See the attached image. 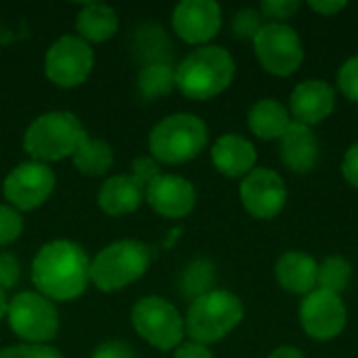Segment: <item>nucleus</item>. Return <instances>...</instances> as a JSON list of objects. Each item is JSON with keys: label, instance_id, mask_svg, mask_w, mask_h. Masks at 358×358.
<instances>
[{"label": "nucleus", "instance_id": "nucleus-1", "mask_svg": "<svg viewBox=\"0 0 358 358\" xmlns=\"http://www.w3.org/2000/svg\"><path fill=\"white\" fill-rule=\"evenodd\" d=\"M31 279L46 298L73 300L86 289L90 279L88 256L71 241H52L38 252L31 266Z\"/></svg>", "mask_w": 358, "mask_h": 358}, {"label": "nucleus", "instance_id": "nucleus-2", "mask_svg": "<svg viewBox=\"0 0 358 358\" xmlns=\"http://www.w3.org/2000/svg\"><path fill=\"white\" fill-rule=\"evenodd\" d=\"M235 76V61L222 46H203L193 50L176 67L178 90L197 101L212 99L229 88Z\"/></svg>", "mask_w": 358, "mask_h": 358}, {"label": "nucleus", "instance_id": "nucleus-3", "mask_svg": "<svg viewBox=\"0 0 358 358\" xmlns=\"http://www.w3.org/2000/svg\"><path fill=\"white\" fill-rule=\"evenodd\" d=\"M243 319L241 300L224 289L206 292L195 298L187 315V334L197 344H214L227 338Z\"/></svg>", "mask_w": 358, "mask_h": 358}, {"label": "nucleus", "instance_id": "nucleus-4", "mask_svg": "<svg viewBox=\"0 0 358 358\" xmlns=\"http://www.w3.org/2000/svg\"><path fill=\"white\" fill-rule=\"evenodd\" d=\"M80 120L69 111H50L31 122L23 136L25 151L44 162H59L67 155H73L80 138L84 136Z\"/></svg>", "mask_w": 358, "mask_h": 358}, {"label": "nucleus", "instance_id": "nucleus-5", "mask_svg": "<svg viewBox=\"0 0 358 358\" xmlns=\"http://www.w3.org/2000/svg\"><path fill=\"white\" fill-rule=\"evenodd\" d=\"M208 145V128L193 113H174L162 120L151 136L149 147L157 162L185 164L197 157Z\"/></svg>", "mask_w": 358, "mask_h": 358}, {"label": "nucleus", "instance_id": "nucleus-6", "mask_svg": "<svg viewBox=\"0 0 358 358\" xmlns=\"http://www.w3.org/2000/svg\"><path fill=\"white\" fill-rule=\"evenodd\" d=\"M151 252L145 243L124 239L105 248L90 264V279L103 292H115L141 279L149 266Z\"/></svg>", "mask_w": 358, "mask_h": 358}, {"label": "nucleus", "instance_id": "nucleus-7", "mask_svg": "<svg viewBox=\"0 0 358 358\" xmlns=\"http://www.w3.org/2000/svg\"><path fill=\"white\" fill-rule=\"evenodd\" d=\"M254 50L260 65L281 78L296 73L304 61L300 36L285 23H266L254 38Z\"/></svg>", "mask_w": 358, "mask_h": 358}, {"label": "nucleus", "instance_id": "nucleus-8", "mask_svg": "<svg viewBox=\"0 0 358 358\" xmlns=\"http://www.w3.org/2000/svg\"><path fill=\"white\" fill-rule=\"evenodd\" d=\"M132 325L138 336L159 350H172L180 344L185 323L178 310L164 298H143L132 308Z\"/></svg>", "mask_w": 358, "mask_h": 358}, {"label": "nucleus", "instance_id": "nucleus-9", "mask_svg": "<svg viewBox=\"0 0 358 358\" xmlns=\"http://www.w3.org/2000/svg\"><path fill=\"white\" fill-rule=\"evenodd\" d=\"M6 315H8L10 329L21 340L31 344L48 342L59 331L57 308L50 304L48 298L34 292H23L15 296L13 302L8 304Z\"/></svg>", "mask_w": 358, "mask_h": 358}, {"label": "nucleus", "instance_id": "nucleus-10", "mask_svg": "<svg viewBox=\"0 0 358 358\" xmlns=\"http://www.w3.org/2000/svg\"><path fill=\"white\" fill-rule=\"evenodd\" d=\"M94 63L92 48L80 36L59 38L46 52L44 71L50 82L63 88L82 84Z\"/></svg>", "mask_w": 358, "mask_h": 358}, {"label": "nucleus", "instance_id": "nucleus-11", "mask_svg": "<svg viewBox=\"0 0 358 358\" xmlns=\"http://www.w3.org/2000/svg\"><path fill=\"white\" fill-rule=\"evenodd\" d=\"M300 321L304 331L319 342L338 338L346 327V306L338 294L313 289L300 304Z\"/></svg>", "mask_w": 358, "mask_h": 358}, {"label": "nucleus", "instance_id": "nucleus-12", "mask_svg": "<svg viewBox=\"0 0 358 358\" xmlns=\"http://www.w3.org/2000/svg\"><path fill=\"white\" fill-rule=\"evenodd\" d=\"M243 208L260 220L275 218L287 201V189L283 178L268 168H254L239 187Z\"/></svg>", "mask_w": 358, "mask_h": 358}, {"label": "nucleus", "instance_id": "nucleus-13", "mask_svg": "<svg viewBox=\"0 0 358 358\" xmlns=\"http://www.w3.org/2000/svg\"><path fill=\"white\" fill-rule=\"evenodd\" d=\"M55 189V172L40 162L17 166L4 180V197L19 210L42 206Z\"/></svg>", "mask_w": 358, "mask_h": 358}, {"label": "nucleus", "instance_id": "nucleus-14", "mask_svg": "<svg viewBox=\"0 0 358 358\" xmlns=\"http://www.w3.org/2000/svg\"><path fill=\"white\" fill-rule=\"evenodd\" d=\"M220 23V6L214 0H185L172 15L176 34L189 44H203L212 40L218 34Z\"/></svg>", "mask_w": 358, "mask_h": 358}, {"label": "nucleus", "instance_id": "nucleus-15", "mask_svg": "<svg viewBox=\"0 0 358 358\" xmlns=\"http://www.w3.org/2000/svg\"><path fill=\"white\" fill-rule=\"evenodd\" d=\"M145 195L149 206L166 218H182L195 206L193 185L174 174H162L147 187Z\"/></svg>", "mask_w": 358, "mask_h": 358}, {"label": "nucleus", "instance_id": "nucleus-16", "mask_svg": "<svg viewBox=\"0 0 358 358\" xmlns=\"http://www.w3.org/2000/svg\"><path fill=\"white\" fill-rule=\"evenodd\" d=\"M289 107H292L296 122L304 126H315L334 113L336 92L323 80H308L294 88Z\"/></svg>", "mask_w": 358, "mask_h": 358}, {"label": "nucleus", "instance_id": "nucleus-17", "mask_svg": "<svg viewBox=\"0 0 358 358\" xmlns=\"http://www.w3.org/2000/svg\"><path fill=\"white\" fill-rule=\"evenodd\" d=\"M281 159L283 164L298 174L310 172L319 162V143L310 126L292 122L285 134L281 136Z\"/></svg>", "mask_w": 358, "mask_h": 358}, {"label": "nucleus", "instance_id": "nucleus-18", "mask_svg": "<svg viewBox=\"0 0 358 358\" xmlns=\"http://www.w3.org/2000/svg\"><path fill=\"white\" fill-rule=\"evenodd\" d=\"M212 162L229 178L248 176L256 166V147L239 134H224L212 147Z\"/></svg>", "mask_w": 358, "mask_h": 358}, {"label": "nucleus", "instance_id": "nucleus-19", "mask_svg": "<svg viewBox=\"0 0 358 358\" xmlns=\"http://www.w3.org/2000/svg\"><path fill=\"white\" fill-rule=\"evenodd\" d=\"M277 281L292 294H310L317 289L319 264L304 252H285L275 266Z\"/></svg>", "mask_w": 358, "mask_h": 358}, {"label": "nucleus", "instance_id": "nucleus-20", "mask_svg": "<svg viewBox=\"0 0 358 358\" xmlns=\"http://www.w3.org/2000/svg\"><path fill=\"white\" fill-rule=\"evenodd\" d=\"M145 189L132 178V176H113L109 178L101 191H99V206L103 212L111 214V216H120V214H130L134 212L141 201H143Z\"/></svg>", "mask_w": 358, "mask_h": 358}, {"label": "nucleus", "instance_id": "nucleus-21", "mask_svg": "<svg viewBox=\"0 0 358 358\" xmlns=\"http://www.w3.org/2000/svg\"><path fill=\"white\" fill-rule=\"evenodd\" d=\"M248 124H250V130L258 138L275 141V138H281L285 134V130L292 124V117H289V111L279 101L264 99V101H258L250 109Z\"/></svg>", "mask_w": 358, "mask_h": 358}, {"label": "nucleus", "instance_id": "nucleus-22", "mask_svg": "<svg viewBox=\"0 0 358 358\" xmlns=\"http://www.w3.org/2000/svg\"><path fill=\"white\" fill-rule=\"evenodd\" d=\"M76 27H78V34L84 42L86 40L105 42L117 29V15L111 6L92 2V4L82 6V10L78 13Z\"/></svg>", "mask_w": 358, "mask_h": 358}, {"label": "nucleus", "instance_id": "nucleus-23", "mask_svg": "<svg viewBox=\"0 0 358 358\" xmlns=\"http://www.w3.org/2000/svg\"><path fill=\"white\" fill-rule=\"evenodd\" d=\"M73 164L82 174L88 176H101L105 174L111 164H113V151L105 141H96L90 138L88 134H84L73 151Z\"/></svg>", "mask_w": 358, "mask_h": 358}, {"label": "nucleus", "instance_id": "nucleus-24", "mask_svg": "<svg viewBox=\"0 0 358 358\" xmlns=\"http://www.w3.org/2000/svg\"><path fill=\"white\" fill-rule=\"evenodd\" d=\"M176 86V71L168 63H149L138 73V90L145 99L168 94Z\"/></svg>", "mask_w": 358, "mask_h": 358}, {"label": "nucleus", "instance_id": "nucleus-25", "mask_svg": "<svg viewBox=\"0 0 358 358\" xmlns=\"http://www.w3.org/2000/svg\"><path fill=\"white\" fill-rule=\"evenodd\" d=\"M350 279H352V264L342 256H329L319 264V275H317L319 289L340 296L348 287Z\"/></svg>", "mask_w": 358, "mask_h": 358}, {"label": "nucleus", "instance_id": "nucleus-26", "mask_svg": "<svg viewBox=\"0 0 358 358\" xmlns=\"http://www.w3.org/2000/svg\"><path fill=\"white\" fill-rule=\"evenodd\" d=\"M212 277H214L212 264L206 260H197L187 268V273L182 277V289L187 294H197V298H199L206 294V287L212 283Z\"/></svg>", "mask_w": 358, "mask_h": 358}, {"label": "nucleus", "instance_id": "nucleus-27", "mask_svg": "<svg viewBox=\"0 0 358 358\" xmlns=\"http://www.w3.org/2000/svg\"><path fill=\"white\" fill-rule=\"evenodd\" d=\"M262 27H264L262 13L254 8H243L233 19V31L237 34V38H243V40H254Z\"/></svg>", "mask_w": 358, "mask_h": 358}, {"label": "nucleus", "instance_id": "nucleus-28", "mask_svg": "<svg viewBox=\"0 0 358 358\" xmlns=\"http://www.w3.org/2000/svg\"><path fill=\"white\" fill-rule=\"evenodd\" d=\"M23 231V220L21 216L8 208V206H0V245L13 243Z\"/></svg>", "mask_w": 358, "mask_h": 358}, {"label": "nucleus", "instance_id": "nucleus-29", "mask_svg": "<svg viewBox=\"0 0 358 358\" xmlns=\"http://www.w3.org/2000/svg\"><path fill=\"white\" fill-rule=\"evenodd\" d=\"M338 86L350 101L358 103V57L348 59L338 71Z\"/></svg>", "mask_w": 358, "mask_h": 358}, {"label": "nucleus", "instance_id": "nucleus-30", "mask_svg": "<svg viewBox=\"0 0 358 358\" xmlns=\"http://www.w3.org/2000/svg\"><path fill=\"white\" fill-rule=\"evenodd\" d=\"M300 8L298 0H266L260 4V13L268 19H273V23H281L289 17H294V13Z\"/></svg>", "mask_w": 358, "mask_h": 358}, {"label": "nucleus", "instance_id": "nucleus-31", "mask_svg": "<svg viewBox=\"0 0 358 358\" xmlns=\"http://www.w3.org/2000/svg\"><path fill=\"white\" fill-rule=\"evenodd\" d=\"M0 358H63L59 350L40 346V344H23V346H10L0 350Z\"/></svg>", "mask_w": 358, "mask_h": 358}, {"label": "nucleus", "instance_id": "nucleus-32", "mask_svg": "<svg viewBox=\"0 0 358 358\" xmlns=\"http://www.w3.org/2000/svg\"><path fill=\"white\" fill-rule=\"evenodd\" d=\"M130 176L147 191V187H149L153 180H157V178L162 176V172H159L157 162H153L151 157H138V159L132 162V174H130Z\"/></svg>", "mask_w": 358, "mask_h": 358}, {"label": "nucleus", "instance_id": "nucleus-33", "mask_svg": "<svg viewBox=\"0 0 358 358\" xmlns=\"http://www.w3.org/2000/svg\"><path fill=\"white\" fill-rule=\"evenodd\" d=\"M19 279V262L6 254V252H0V287L4 289H10Z\"/></svg>", "mask_w": 358, "mask_h": 358}, {"label": "nucleus", "instance_id": "nucleus-34", "mask_svg": "<svg viewBox=\"0 0 358 358\" xmlns=\"http://www.w3.org/2000/svg\"><path fill=\"white\" fill-rule=\"evenodd\" d=\"M92 358H134V355L126 342H105L94 350Z\"/></svg>", "mask_w": 358, "mask_h": 358}, {"label": "nucleus", "instance_id": "nucleus-35", "mask_svg": "<svg viewBox=\"0 0 358 358\" xmlns=\"http://www.w3.org/2000/svg\"><path fill=\"white\" fill-rule=\"evenodd\" d=\"M342 174L355 189H358V143L348 149V153L342 162Z\"/></svg>", "mask_w": 358, "mask_h": 358}, {"label": "nucleus", "instance_id": "nucleus-36", "mask_svg": "<svg viewBox=\"0 0 358 358\" xmlns=\"http://www.w3.org/2000/svg\"><path fill=\"white\" fill-rule=\"evenodd\" d=\"M174 358H214L212 352L203 346V344H197V342H189V344H182Z\"/></svg>", "mask_w": 358, "mask_h": 358}, {"label": "nucleus", "instance_id": "nucleus-37", "mask_svg": "<svg viewBox=\"0 0 358 358\" xmlns=\"http://www.w3.org/2000/svg\"><path fill=\"white\" fill-rule=\"evenodd\" d=\"M308 8L310 10H315V13H319V15H323V17H331V15H336V13H340L342 8H346V2H325V0H313V2H308Z\"/></svg>", "mask_w": 358, "mask_h": 358}, {"label": "nucleus", "instance_id": "nucleus-38", "mask_svg": "<svg viewBox=\"0 0 358 358\" xmlns=\"http://www.w3.org/2000/svg\"><path fill=\"white\" fill-rule=\"evenodd\" d=\"M268 358H306L298 348H292V346H281V348H277L273 355Z\"/></svg>", "mask_w": 358, "mask_h": 358}, {"label": "nucleus", "instance_id": "nucleus-39", "mask_svg": "<svg viewBox=\"0 0 358 358\" xmlns=\"http://www.w3.org/2000/svg\"><path fill=\"white\" fill-rule=\"evenodd\" d=\"M6 310H8V304H6V298H4V292L0 289V319L6 315Z\"/></svg>", "mask_w": 358, "mask_h": 358}]
</instances>
